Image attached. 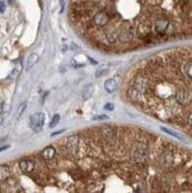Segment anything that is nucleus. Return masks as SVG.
Here are the masks:
<instances>
[{
    "instance_id": "10",
    "label": "nucleus",
    "mask_w": 192,
    "mask_h": 193,
    "mask_svg": "<svg viewBox=\"0 0 192 193\" xmlns=\"http://www.w3.org/2000/svg\"><path fill=\"white\" fill-rule=\"evenodd\" d=\"M11 177V168L7 165H0V181H5Z\"/></svg>"
},
{
    "instance_id": "16",
    "label": "nucleus",
    "mask_w": 192,
    "mask_h": 193,
    "mask_svg": "<svg viewBox=\"0 0 192 193\" xmlns=\"http://www.w3.org/2000/svg\"><path fill=\"white\" fill-rule=\"evenodd\" d=\"M37 62H38V55H37V53H32V55L27 58V62H26V70H30Z\"/></svg>"
},
{
    "instance_id": "15",
    "label": "nucleus",
    "mask_w": 192,
    "mask_h": 193,
    "mask_svg": "<svg viewBox=\"0 0 192 193\" xmlns=\"http://www.w3.org/2000/svg\"><path fill=\"white\" fill-rule=\"evenodd\" d=\"M105 89L108 92H114L117 89V83L115 79H107L105 83Z\"/></svg>"
},
{
    "instance_id": "20",
    "label": "nucleus",
    "mask_w": 192,
    "mask_h": 193,
    "mask_svg": "<svg viewBox=\"0 0 192 193\" xmlns=\"http://www.w3.org/2000/svg\"><path fill=\"white\" fill-rule=\"evenodd\" d=\"M94 121H103V120H108L107 115H97V116H94L92 117Z\"/></svg>"
},
{
    "instance_id": "21",
    "label": "nucleus",
    "mask_w": 192,
    "mask_h": 193,
    "mask_svg": "<svg viewBox=\"0 0 192 193\" xmlns=\"http://www.w3.org/2000/svg\"><path fill=\"white\" fill-rule=\"evenodd\" d=\"M161 129L165 132V133H167V134H170V135H172V136H176V138H179V135L177 134V133H173V132H171L170 129H167V128H164V127H161Z\"/></svg>"
},
{
    "instance_id": "6",
    "label": "nucleus",
    "mask_w": 192,
    "mask_h": 193,
    "mask_svg": "<svg viewBox=\"0 0 192 193\" xmlns=\"http://www.w3.org/2000/svg\"><path fill=\"white\" fill-rule=\"evenodd\" d=\"M174 99L179 106H186V103H188L190 101V92L185 88H180L176 91Z\"/></svg>"
},
{
    "instance_id": "11",
    "label": "nucleus",
    "mask_w": 192,
    "mask_h": 193,
    "mask_svg": "<svg viewBox=\"0 0 192 193\" xmlns=\"http://www.w3.org/2000/svg\"><path fill=\"white\" fill-rule=\"evenodd\" d=\"M127 95H128V97H129V100H131L132 102H138V101H140V96H141V94H140L137 89H134L133 87H131L129 89H128Z\"/></svg>"
},
{
    "instance_id": "25",
    "label": "nucleus",
    "mask_w": 192,
    "mask_h": 193,
    "mask_svg": "<svg viewBox=\"0 0 192 193\" xmlns=\"http://www.w3.org/2000/svg\"><path fill=\"white\" fill-rule=\"evenodd\" d=\"M7 148H10V146H9V145H6V146H1V147H0V152H3V150H6Z\"/></svg>"
},
{
    "instance_id": "19",
    "label": "nucleus",
    "mask_w": 192,
    "mask_h": 193,
    "mask_svg": "<svg viewBox=\"0 0 192 193\" xmlns=\"http://www.w3.org/2000/svg\"><path fill=\"white\" fill-rule=\"evenodd\" d=\"M59 118H60V116H59V115H55V116H53V118H52V121L50 122L49 127H50V128L56 127V126L58 124V122H59Z\"/></svg>"
},
{
    "instance_id": "8",
    "label": "nucleus",
    "mask_w": 192,
    "mask_h": 193,
    "mask_svg": "<svg viewBox=\"0 0 192 193\" xmlns=\"http://www.w3.org/2000/svg\"><path fill=\"white\" fill-rule=\"evenodd\" d=\"M19 167H20V170H21L23 172H25V173H30V172H32V171L35 170L36 164H35L33 160L25 159V160H21V161L19 162Z\"/></svg>"
},
{
    "instance_id": "13",
    "label": "nucleus",
    "mask_w": 192,
    "mask_h": 193,
    "mask_svg": "<svg viewBox=\"0 0 192 193\" xmlns=\"http://www.w3.org/2000/svg\"><path fill=\"white\" fill-rule=\"evenodd\" d=\"M55 154H56V150H55V148H53L52 146L46 147V148L42 152V155H43V158H44L45 160H51V159H53Z\"/></svg>"
},
{
    "instance_id": "9",
    "label": "nucleus",
    "mask_w": 192,
    "mask_h": 193,
    "mask_svg": "<svg viewBox=\"0 0 192 193\" xmlns=\"http://www.w3.org/2000/svg\"><path fill=\"white\" fill-rule=\"evenodd\" d=\"M78 136L77 135H71L68 138V141H67V148L69 149V152L71 153H76L77 152V148H78Z\"/></svg>"
},
{
    "instance_id": "1",
    "label": "nucleus",
    "mask_w": 192,
    "mask_h": 193,
    "mask_svg": "<svg viewBox=\"0 0 192 193\" xmlns=\"http://www.w3.org/2000/svg\"><path fill=\"white\" fill-rule=\"evenodd\" d=\"M134 89H137L141 95L142 94H146L148 91V88H149V78L146 74H138V76L134 78L133 81V85H132Z\"/></svg>"
},
{
    "instance_id": "29",
    "label": "nucleus",
    "mask_w": 192,
    "mask_h": 193,
    "mask_svg": "<svg viewBox=\"0 0 192 193\" xmlns=\"http://www.w3.org/2000/svg\"><path fill=\"white\" fill-rule=\"evenodd\" d=\"M7 1H9V3H12V1H13V0H7Z\"/></svg>"
},
{
    "instance_id": "24",
    "label": "nucleus",
    "mask_w": 192,
    "mask_h": 193,
    "mask_svg": "<svg viewBox=\"0 0 192 193\" xmlns=\"http://www.w3.org/2000/svg\"><path fill=\"white\" fill-rule=\"evenodd\" d=\"M187 123H188V126L192 124V114H191V113H188V116H187Z\"/></svg>"
},
{
    "instance_id": "28",
    "label": "nucleus",
    "mask_w": 192,
    "mask_h": 193,
    "mask_svg": "<svg viewBox=\"0 0 192 193\" xmlns=\"http://www.w3.org/2000/svg\"><path fill=\"white\" fill-rule=\"evenodd\" d=\"M5 140H6V138H1V139H0V145H1V143H3Z\"/></svg>"
},
{
    "instance_id": "5",
    "label": "nucleus",
    "mask_w": 192,
    "mask_h": 193,
    "mask_svg": "<svg viewBox=\"0 0 192 193\" xmlns=\"http://www.w3.org/2000/svg\"><path fill=\"white\" fill-rule=\"evenodd\" d=\"M109 21H110V18L105 11L96 12L92 17V23H94L95 26H97V27H105L106 25H108Z\"/></svg>"
},
{
    "instance_id": "18",
    "label": "nucleus",
    "mask_w": 192,
    "mask_h": 193,
    "mask_svg": "<svg viewBox=\"0 0 192 193\" xmlns=\"http://www.w3.org/2000/svg\"><path fill=\"white\" fill-rule=\"evenodd\" d=\"M26 107H27V103L26 102H23L19 107H18V110H17V115H16V118L18 120L20 116H21V114L25 111V109H26Z\"/></svg>"
},
{
    "instance_id": "3",
    "label": "nucleus",
    "mask_w": 192,
    "mask_h": 193,
    "mask_svg": "<svg viewBox=\"0 0 192 193\" xmlns=\"http://www.w3.org/2000/svg\"><path fill=\"white\" fill-rule=\"evenodd\" d=\"M133 159L135 162H146L148 159V148L144 143H139L133 149Z\"/></svg>"
},
{
    "instance_id": "22",
    "label": "nucleus",
    "mask_w": 192,
    "mask_h": 193,
    "mask_svg": "<svg viewBox=\"0 0 192 193\" xmlns=\"http://www.w3.org/2000/svg\"><path fill=\"white\" fill-rule=\"evenodd\" d=\"M105 109H106V110H109V111H110V110H114V104H113V103H107V104L105 106Z\"/></svg>"
},
{
    "instance_id": "7",
    "label": "nucleus",
    "mask_w": 192,
    "mask_h": 193,
    "mask_svg": "<svg viewBox=\"0 0 192 193\" xmlns=\"http://www.w3.org/2000/svg\"><path fill=\"white\" fill-rule=\"evenodd\" d=\"M134 38V33L133 31L129 28H126L119 32V36H117V40H120L121 43H131Z\"/></svg>"
},
{
    "instance_id": "2",
    "label": "nucleus",
    "mask_w": 192,
    "mask_h": 193,
    "mask_svg": "<svg viewBox=\"0 0 192 193\" xmlns=\"http://www.w3.org/2000/svg\"><path fill=\"white\" fill-rule=\"evenodd\" d=\"M152 25H153L154 32H155V33H156L159 37L165 36V35L167 33V31H169L170 26H171L169 19L165 18L164 16H161V17H159L158 19H155V21H154Z\"/></svg>"
},
{
    "instance_id": "23",
    "label": "nucleus",
    "mask_w": 192,
    "mask_h": 193,
    "mask_svg": "<svg viewBox=\"0 0 192 193\" xmlns=\"http://www.w3.org/2000/svg\"><path fill=\"white\" fill-rule=\"evenodd\" d=\"M5 12V4L3 1H0V13H4Z\"/></svg>"
},
{
    "instance_id": "17",
    "label": "nucleus",
    "mask_w": 192,
    "mask_h": 193,
    "mask_svg": "<svg viewBox=\"0 0 192 193\" xmlns=\"http://www.w3.org/2000/svg\"><path fill=\"white\" fill-rule=\"evenodd\" d=\"M108 70H109V65H108V64L101 65V68H99L97 70H96L95 76H96V77H102V76H105V75L108 72Z\"/></svg>"
},
{
    "instance_id": "12",
    "label": "nucleus",
    "mask_w": 192,
    "mask_h": 193,
    "mask_svg": "<svg viewBox=\"0 0 192 193\" xmlns=\"http://www.w3.org/2000/svg\"><path fill=\"white\" fill-rule=\"evenodd\" d=\"M183 69H184L185 77H187V79L191 81V77H192V63H191V59L190 58L184 63Z\"/></svg>"
},
{
    "instance_id": "26",
    "label": "nucleus",
    "mask_w": 192,
    "mask_h": 193,
    "mask_svg": "<svg viewBox=\"0 0 192 193\" xmlns=\"http://www.w3.org/2000/svg\"><path fill=\"white\" fill-rule=\"evenodd\" d=\"M3 109H4V103H3V102H0V114L3 113Z\"/></svg>"
},
{
    "instance_id": "14",
    "label": "nucleus",
    "mask_w": 192,
    "mask_h": 193,
    "mask_svg": "<svg viewBox=\"0 0 192 193\" xmlns=\"http://www.w3.org/2000/svg\"><path fill=\"white\" fill-rule=\"evenodd\" d=\"M94 89H95V88H94L92 84L84 88V90L82 91V99H83L84 101H88L89 99H91V96H92V94H94Z\"/></svg>"
},
{
    "instance_id": "27",
    "label": "nucleus",
    "mask_w": 192,
    "mask_h": 193,
    "mask_svg": "<svg viewBox=\"0 0 192 193\" xmlns=\"http://www.w3.org/2000/svg\"><path fill=\"white\" fill-rule=\"evenodd\" d=\"M89 60H90L91 64H97V63H96V60H94V59H91V58H89Z\"/></svg>"
},
{
    "instance_id": "4",
    "label": "nucleus",
    "mask_w": 192,
    "mask_h": 193,
    "mask_svg": "<svg viewBox=\"0 0 192 193\" xmlns=\"http://www.w3.org/2000/svg\"><path fill=\"white\" fill-rule=\"evenodd\" d=\"M45 122V115L43 113H35L30 116V126L33 131L39 132Z\"/></svg>"
}]
</instances>
